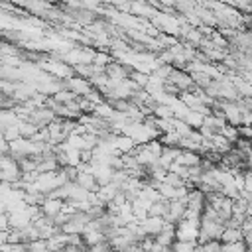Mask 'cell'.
Segmentation results:
<instances>
[{"instance_id": "1", "label": "cell", "mask_w": 252, "mask_h": 252, "mask_svg": "<svg viewBox=\"0 0 252 252\" xmlns=\"http://www.w3.org/2000/svg\"><path fill=\"white\" fill-rule=\"evenodd\" d=\"M199 232H201L199 220H189V219L179 220V224L175 228V236L181 242H195V238L199 236Z\"/></svg>"}, {"instance_id": "2", "label": "cell", "mask_w": 252, "mask_h": 252, "mask_svg": "<svg viewBox=\"0 0 252 252\" xmlns=\"http://www.w3.org/2000/svg\"><path fill=\"white\" fill-rule=\"evenodd\" d=\"M65 87H67V91H71L75 96H77V94H81V96H87V94L93 91L91 83H89L87 79H81V77H71V79H67Z\"/></svg>"}, {"instance_id": "3", "label": "cell", "mask_w": 252, "mask_h": 252, "mask_svg": "<svg viewBox=\"0 0 252 252\" xmlns=\"http://www.w3.org/2000/svg\"><path fill=\"white\" fill-rule=\"evenodd\" d=\"M39 211H41V215H43V217H47V219H51V220H53V219L63 211V201L47 197V199H43V203H41Z\"/></svg>"}, {"instance_id": "4", "label": "cell", "mask_w": 252, "mask_h": 252, "mask_svg": "<svg viewBox=\"0 0 252 252\" xmlns=\"http://www.w3.org/2000/svg\"><path fill=\"white\" fill-rule=\"evenodd\" d=\"M140 224H142V230L146 232V236H148V234H150V236H158V234L161 232L165 220H163L161 217H148V219H144Z\"/></svg>"}, {"instance_id": "5", "label": "cell", "mask_w": 252, "mask_h": 252, "mask_svg": "<svg viewBox=\"0 0 252 252\" xmlns=\"http://www.w3.org/2000/svg\"><path fill=\"white\" fill-rule=\"evenodd\" d=\"M175 228H173V224L171 222H165L163 224V228H161V232L154 238L158 244H161V246H165V248H171L173 244H175Z\"/></svg>"}, {"instance_id": "6", "label": "cell", "mask_w": 252, "mask_h": 252, "mask_svg": "<svg viewBox=\"0 0 252 252\" xmlns=\"http://www.w3.org/2000/svg\"><path fill=\"white\" fill-rule=\"evenodd\" d=\"M41 67L47 69L49 73L57 75V77H67V79H71V69L65 67L63 63H57V61H45V63H41Z\"/></svg>"}, {"instance_id": "7", "label": "cell", "mask_w": 252, "mask_h": 252, "mask_svg": "<svg viewBox=\"0 0 252 252\" xmlns=\"http://www.w3.org/2000/svg\"><path fill=\"white\" fill-rule=\"evenodd\" d=\"M240 236H242V232H240V230H234V228H226V230H222V234H220V238H222L226 244L240 242Z\"/></svg>"}, {"instance_id": "8", "label": "cell", "mask_w": 252, "mask_h": 252, "mask_svg": "<svg viewBox=\"0 0 252 252\" xmlns=\"http://www.w3.org/2000/svg\"><path fill=\"white\" fill-rule=\"evenodd\" d=\"M53 100H55L57 104H69V102L75 100V94H73L71 91H59V93L53 94Z\"/></svg>"}, {"instance_id": "9", "label": "cell", "mask_w": 252, "mask_h": 252, "mask_svg": "<svg viewBox=\"0 0 252 252\" xmlns=\"http://www.w3.org/2000/svg\"><path fill=\"white\" fill-rule=\"evenodd\" d=\"M171 250L173 252H197V246H195V242H181V240H177L171 246Z\"/></svg>"}, {"instance_id": "10", "label": "cell", "mask_w": 252, "mask_h": 252, "mask_svg": "<svg viewBox=\"0 0 252 252\" xmlns=\"http://www.w3.org/2000/svg\"><path fill=\"white\" fill-rule=\"evenodd\" d=\"M222 252H244V244L242 242H232V244H224Z\"/></svg>"}, {"instance_id": "11", "label": "cell", "mask_w": 252, "mask_h": 252, "mask_svg": "<svg viewBox=\"0 0 252 252\" xmlns=\"http://www.w3.org/2000/svg\"><path fill=\"white\" fill-rule=\"evenodd\" d=\"M10 230V219L8 213H0V232H8Z\"/></svg>"}]
</instances>
